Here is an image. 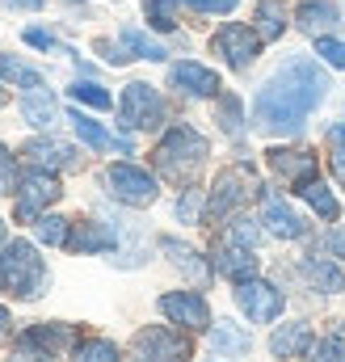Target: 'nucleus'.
I'll return each instance as SVG.
<instances>
[{"label": "nucleus", "mask_w": 345, "mask_h": 362, "mask_svg": "<svg viewBox=\"0 0 345 362\" xmlns=\"http://www.w3.org/2000/svg\"><path fill=\"white\" fill-rule=\"evenodd\" d=\"M329 89H333L329 72L316 59H308V55L286 59L261 85L257 101H253V122L261 131H269V135H291V131H299L320 110V101L329 97Z\"/></svg>", "instance_id": "1"}, {"label": "nucleus", "mask_w": 345, "mask_h": 362, "mask_svg": "<svg viewBox=\"0 0 345 362\" xmlns=\"http://www.w3.org/2000/svg\"><path fill=\"white\" fill-rule=\"evenodd\" d=\"M202 160H206V139L194 127H172L169 135L156 144V152H152L156 173L165 181H172V185H189L194 173L202 169Z\"/></svg>", "instance_id": "2"}, {"label": "nucleus", "mask_w": 345, "mask_h": 362, "mask_svg": "<svg viewBox=\"0 0 345 362\" xmlns=\"http://www.w3.org/2000/svg\"><path fill=\"white\" fill-rule=\"evenodd\" d=\"M0 278H4V291H13L21 299H34L47 282V266H42V257L30 240H13L0 257Z\"/></svg>", "instance_id": "3"}, {"label": "nucleus", "mask_w": 345, "mask_h": 362, "mask_svg": "<svg viewBox=\"0 0 345 362\" xmlns=\"http://www.w3.org/2000/svg\"><path fill=\"white\" fill-rule=\"evenodd\" d=\"M261 194V181L257 173L249 169V165H232V169H223L215 185H211V198H206V219H228V215H236L245 202H253Z\"/></svg>", "instance_id": "4"}, {"label": "nucleus", "mask_w": 345, "mask_h": 362, "mask_svg": "<svg viewBox=\"0 0 345 362\" xmlns=\"http://www.w3.org/2000/svg\"><path fill=\"white\" fill-rule=\"evenodd\" d=\"M131 354H135V362H189V337L152 325V329L135 333Z\"/></svg>", "instance_id": "5"}, {"label": "nucleus", "mask_w": 345, "mask_h": 362, "mask_svg": "<svg viewBox=\"0 0 345 362\" xmlns=\"http://www.w3.org/2000/svg\"><path fill=\"white\" fill-rule=\"evenodd\" d=\"M21 194H17V219L21 223H38L42 219V211L51 206V202H59V177L51 173V169H34V173H25L21 185H17Z\"/></svg>", "instance_id": "6"}, {"label": "nucleus", "mask_w": 345, "mask_h": 362, "mask_svg": "<svg viewBox=\"0 0 345 362\" xmlns=\"http://www.w3.org/2000/svg\"><path fill=\"white\" fill-rule=\"evenodd\" d=\"M76 333L68 325H38L30 329L17 346H13V358L8 362H59V350L72 341Z\"/></svg>", "instance_id": "7"}, {"label": "nucleus", "mask_w": 345, "mask_h": 362, "mask_svg": "<svg viewBox=\"0 0 345 362\" xmlns=\"http://www.w3.org/2000/svg\"><path fill=\"white\" fill-rule=\"evenodd\" d=\"M105 185H110V194L118 198V202H127V206H152L156 202V177L148 173V169H135V165H110V173H105Z\"/></svg>", "instance_id": "8"}, {"label": "nucleus", "mask_w": 345, "mask_h": 362, "mask_svg": "<svg viewBox=\"0 0 345 362\" xmlns=\"http://www.w3.org/2000/svg\"><path fill=\"white\" fill-rule=\"evenodd\" d=\"M118 114H122V122H127V127H135V131H152V127H160L165 105H160V97H156L152 85L135 81V85H127V89H122Z\"/></svg>", "instance_id": "9"}, {"label": "nucleus", "mask_w": 345, "mask_h": 362, "mask_svg": "<svg viewBox=\"0 0 345 362\" xmlns=\"http://www.w3.org/2000/svg\"><path fill=\"white\" fill-rule=\"evenodd\" d=\"M236 72H245L253 59H257L261 51V34L257 30H249V25H240V21H232V25H223L219 34H215V42H211Z\"/></svg>", "instance_id": "10"}, {"label": "nucleus", "mask_w": 345, "mask_h": 362, "mask_svg": "<svg viewBox=\"0 0 345 362\" xmlns=\"http://www.w3.org/2000/svg\"><path fill=\"white\" fill-rule=\"evenodd\" d=\"M236 303H240V312L249 316V320H274L278 312H282V291H274L269 282H257V278H249V282H236Z\"/></svg>", "instance_id": "11"}, {"label": "nucleus", "mask_w": 345, "mask_h": 362, "mask_svg": "<svg viewBox=\"0 0 345 362\" xmlns=\"http://www.w3.org/2000/svg\"><path fill=\"white\" fill-rule=\"evenodd\" d=\"M265 156H269V169H274L282 181H291L295 189L308 185V181H316L320 160H316L312 152H303V148H269Z\"/></svg>", "instance_id": "12"}, {"label": "nucleus", "mask_w": 345, "mask_h": 362, "mask_svg": "<svg viewBox=\"0 0 345 362\" xmlns=\"http://www.w3.org/2000/svg\"><path fill=\"white\" fill-rule=\"evenodd\" d=\"M261 223L274 232V236H282V240H299L303 232H308V223L286 206V198L282 194H274V189H261Z\"/></svg>", "instance_id": "13"}, {"label": "nucleus", "mask_w": 345, "mask_h": 362, "mask_svg": "<svg viewBox=\"0 0 345 362\" xmlns=\"http://www.w3.org/2000/svg\"><path fill=\"white\" fill-rule=\"evenodd\" d=\"M160 312L169 316L172 325H185L189 333H194V329H206V325H211L206 299H202V295H194V291H169V295L160 299Z\"/></svg>", "instance_id": "14"}, {"label": "nucleus", "mask_w": 345, "mask_h": 362, "mask_svg": "<svg viewBox=\"0 0 345 362\" xmlns=\"http://www.w3.org/2000/svg\"><path fill=\"white\" fill-rule=\"evenodd\" d=\"M169 85L172 89H181V93H189V97H215V93L223 89L219 85V76L211 72V68H202V64H172V72H169Z\"/></svg>", "instance_id": "15"}, {"label": "nucleus", "mask_w": 345, "mask_h": 362, "mask_svg": "<svg viewBox=\"0 0 345 362\" xmlns=\"http://www.w3.org/2000/svg\"><path fill=\"white\" fill-rule=\"evenodd\" d=\"M215 270L223 274V278H232V282H249V278L257 274V257H253L249 245L232 240V245H223V249L215 253Z\"/></svg>", "instance_id": "16"}, {"label": "nucleus", "mask_w": 345, "mask_h": 362, "mask_svg": "<svg viewBox=\"0 0 345 362\" xmlns=\"http://www.w3.org/2000/svg\"><path fill=\"white\" fill-rule=\"evenodd\" d=\"M25 156H30L38 169H76V165H81L76 148H68V144H59V139H30V144H25Z\"/></svg>", "instance_id": "17"}, {"label": "nucleus", "mask_w": 345, "mask_h": 362, "mask_svg": "<svg viewBox=\"0 0 345 362\" xmlns=\"http://www.w3.org/2000/svg\"><path fill=\"white\" fill-rule=\"evenodd\" d=\"M337 17H341V13H337V4H324V0H308V4H299V8H295L299 30H303V34H316V38L333 34V30L341 25Z\"/></svg>", "instance_id": "18"}, {"label": "nucleus", "mask_w": 345, "mask_h": 362, "mask_svg": "<svg viewBox=\"0 0 345 362\" xmlns=\"http://www.w3.org/2000/svg\"><path fill=\"white\" fill-rule=\"evenodd\" d=\"M21 114H25V122L38 127V131H51V127L59 122V105H55V97H51L47 89H25V97H21Z\"/></svg>", "instance_id": "19"}, {"label": "nucleus", "mask_w": 345, "mask_h": 362, "mask_svg": "<svg viewBox=\"0 0 345 362\" xmlns=\"http://www.w3.org/2000/svg\"><path fill=\"white\" fill-rule=\"evenodd\" d=\"M68 122L76 127V135L85 139L88 148H97V152H131V144H127V139L105 135V131H101V122H93V118L81 114V110H72V114H68Z\"/></svg>", "instance_id": "20"}, {"label": "nucleus", "mask_w": 345, "mask_h": 362, "mask_svg": "<svg viewBox=\"0 0 345 362\" xmlns=\"http://www.w3.org/2000/svg\"><path fill=\"white\" fill-rule=\"evenodd\" d=\"M308 346H312V329L308 325H282L274 337H269V350H274V358H299V354H308Z\"/></svg>", "instance_id": "21"}, {"label": "nucleus", "mask_w": 345, "mask_h": 362, "mask_svg": "<svg viewBox=\"0 0 345 362\" xmlns=\"http://www.w3.org/2000/svg\"><path fill=\"white\" fill-rule=\"evenodd\" d=\"M68 249H76V253H105V249H114V232L105 223H76V232L68 236Z\"/></svg>", "instance_id": "22"}, {"label": "nucleus", "mask_w": 345, "mask_h": 362, "mask_svg": "<svg viewBox=\"0 0 345 362\" xmlns=\"http://www.w3.org/2000/svg\"><path fill=\"white\" fill-rule=\"evenodd\" d=\"M257 34L261 42H274V38H282V30H286V21H291V13H286V4L282 0H261L257 4Z\"/></svg>", "instance_id": "23"}, {"label": "nucleus", "mask_w": 345, "mask_h": 362, "mask_svg": "<svg viewBox=\"0 0 345 362\" xmlns=\"http://www.w3.org/2000/svg\"><path fill=\"white\" fill-rule=\"evenodd\" d=\"M211 346L223 358H240V354H249V333H240V325H232V320H219L211 333Z\"/></svg>", "instance_id": "24"}, {"label": "nucleus", "mask_w": 345, "mask_h": 362, "mask_svg": "<svg viewBox=\"0 0 345 362\" xmlns=\"http://www.w3.org/2000/svg\"><path fill=\"white\" fill-rule=\"evenodd\" d=\"M122 51H127V59H165V55H169L160 42H152V38H148V34H139L135 25H127V30H122Z\"/></svg>", "instance_id": "25"}, {"label": "nucleus", "mask_w": 345, "mask_h": 362, "mask_svg": "<svg viewBox=\"0 0 345 362\" xmlns=\"http://www.w3.org/2000/svg\"><path fill=\"white\" fill-rule=\"evenodd\" d=\"M160 249L172 257V266L177 270H185L194 282H206V266H202V257L194 253V249H185V245H177V240H160Z\"/></svg>", "instance_id": "26"}, {"label": "nucleus", "mask_w": 345, "mask_h": 362, "mask_svg": "<svg viewBox=\"0 0 345 362\" xmlns=\"http://www.w3.org/2000/svg\"><path fill=\"white\" fill-rule=\"evenodd\" d=\"M299 194L312 202V211H316L320 219H337V215H341V206H337V198L329 194L324 181H308V185H299Z\"/></svg>", "instance_id": "27"}, {"label": "nucleus", "mask_w": 345, "mask_h": 362, "mask_svg": "<svg viewBox=\"0 0 345 362\" xmlns=\"http://www.w3.org/2000/svg\"><path fill=\"white\" fill-rule=\"evenodd\" d=\"M303 274L320 286V291H345V278L337 266H329V262H320V257H308L303 262Z\"/></svg>", "instance_id": "28"}, {"label": "nucleus", "mask_w": 345, "mask_h": 362, "mask_svg": "<svg viewBox=\"0 0 345 362\" xmlns=\"http://www.w3.org/2000/svg\"><path fill=\"white\" fill-rule=\"evenodd\" d=\"M0 76L13 81V85H21V89H42V72H34L30 64H17L8 55H0Z\"/></svg>", "instance_id": "29"}, {"label": "nucleus", "mask_w": 345, "mask_h": 362, "mask_svg": "<svg viewBox=\"0 0 345 362\" xmlns=\"http://www.w3.org/2000/svg\"><path fill=\"white\" fill-rule=\"evenodd\" d=\"M72 362H118V346L105 341V337H93V341H81L76 346V358Z\"/></svg>", "instance_id": "30"}, {"label": "nucleus", "mask_w": 345, "mask_h": 362, "mask_svg": "<svg viewBox=\"0 0 345 362\" xmlns=\"http://www.w3.org/2000/svg\"><path fill=\"white\" fill-rule=\"evenodd\" d=\"M177 0H144V13H148V25L152 30H177Z\"/></svg>", "instance_id": "31"}, {"label": "nucleus", "mask_w": 345, "mask_h": 362, "mask_svg": "<svg viewBox=\"0 0 345 362\" xmlns=\"http://www.w3.org/2000/svg\"><path fill=\"white\" fill-rule=\"evenodd\" d=\"M68 219H59V215H42L38 223H34V232H38V240L42 245H68Z\"/></svg>", "instance_id": "32"}, {"label": "nucleus", "mask_w": 345, "mask_h": 362, "mask_svg": "<svg viewBox=\"0 0 345 362\" xmlns=\"http://www.w3.org/2000/svg\"><path fill=\"white\" fill-rule=\"evenodd\" d=\"M72 97L85 101V105H93V110H110V105H114V97L101 89V85H93V81H76V85H72Z\"/></svg>", "instance_id": "33"}, {"label": "nucleus", "mask_w": 345, "mask_h": 362, "mask_svg": "<svg viewBox=\"0 0 345 362\" xmlns=\"http://www.w3.org/2000/svg\"><path fill=\"white\" fill-rule=\"evenodd\" d=\"M219 127H223L228 135H240V101H236L232 93L219 101Z\"/></svg>", "instance_id": "34"}, {"label": "nucleus", "mask_w": 345, "mask_h": 362, "mask_svg": "<svg viewBox=\"0 0 345 362\" xmlns=\"http://www.w3.org/2000/svg\"><path fill=\"white\" fill-rule=\"evenodd\" d=\"M329 144H333V173H337V181L345 185V122H337V127L329 131Z\"/></svg>", "instance_id": "35"}, {"label": "nucleus", "mask_w": 345, "mask_h": 362, "mask_svg": "<svg viewBox=\"0 0 345 362\" xmlns=\"http://www.w3.org/2000/svg\"><path fill=\"white\" fill-rule=\"evenodd\" d=\"M312 362H345V346L337 337H324L312 346Z\"/></svg>", "instance_id": "36"}, {"label": "nucleus", "mask_w": 345, "mask_h": 362, "mask_svg": "<svg viewBox=\"0 0 345 362\" xmlns=\"http://www.w3.org/2000/svg\"><path fill=\"white\" fill-rule=\"evenodd\" d=\"M316 55H324V64H333V68H345V42L337 38H316Z\"/></svg>", "instance_id": "37"}, {"label": "nucleus", "mask_w": 345, "mask_h": 362, "mask_svg": "<svg viewBox=\"0 0 345 362\" xmlns=\"http://www.w3.org/2000/svg\"><path fill=\"white\" fill-rule=\"evenodd\" d=\"M13 185H17V165H13L8 148H0V194H13Z\"/></svg>", "instance_id": "38"}, {"label": "nucleus", "mask_w": 345, "mask_h": 362, "mask_svg": "<svg viewBox=\"0 0 345 362\" xmlns=\"http://www.w3.org/2000/svg\"><path fill=\"white\" fill-rule=\"evenodd\" d=\"M25 42H30V47H42V51H55V55H68V47L55 42L47 30H25Z\"/></svg>", "instance_id": "39"}, {"label": "nucleus", "mask_w": 345, "mask_h": 362, "mask_svg": "<svg viewBox=\"0 0 345 362\" xmlns=\"http://www.w3.org/2000/svg\"><path fill=\"white\" fill-rule=\"evenodd\" d=\"M177 4H189V8H198V13H232L240 0H177Z\"/></svg>", "instance_id": "40"}, {"label": "nucleus", "mask_w": 345, "mask_h": 362, "mask_svg": "<svg viewBox=\"0 0 345 362\" xmlns=\"http://www.w3.org/2000/svg\"><path fill=\"white\" fill-rule=\"evenodd\" d=\"M198 211H202V194H198V189H189V194H185V198L177 202V215L194 223V219H198Z\"/></svg>", "instance_id": "41"}, {"label": "nucleus", "mask_w": 345, "mask_h": 362, "mask_svg": "<svg viewBox=\"0 0 345 362\" xmlns=\"http://www.w3.org/2000/svg\"><path fill=\"white\" fill-rule=\"evenodd\" d=\"M8 325H13V316H8V312H4V308H0V341H4V337H8Z\"/></svg>", "instance_id": "42"}, {"label": "nucleus", "mask_w": 345, "mask_h": 362, "mask_svg": "<svg viewBox=\"0 0 345 362\" xmlns=\"http://www.w3.org/2000/svg\"><path fill=\"white\" fill-rule=\"evenodd\" d=\"M0 4H13V8H38L42 0H0Z\"/></svg>", "instance_id": "43"}, {"label": "nucleus", "mask_w": 345, "mask_h": 362, "mask_svg": "<svg viewBox=\"0 0 345 362\" xmlns=\"http://www.w3.org/2000/svg\"><path fill=\"white\" fill-rule=\"evenodd\" d=\"M329 245H333V249H337V253H341V257H345V236H333Z\"/></svg>", "instance_id": "44"}, {"label": "nucleus", "mask_w": 345, "mask_h": 362, "mask_svg": "<svg viewBox=\"0 0 345 362\" xmlns=\"http://www.w3.org/2000/svg\"><path fill=\"white\" fill-rule=\"evenodd\" d=\"M0 105H8V93H4V89H0Z\"/></svg>", "instance_id": "45"}, {"label": "nucleus", "mask_w": 345, "mask_h": 362, "mask_svg": "<svg viewBox=\"0 0 345 362\" xmlns=\"http://www.w3.org/2000/svg\"><path fill=\"white\" fill-rule=\"evenodd\" d=\"M0 245H4V219H0Z\"/></svg>", "instance_id": "46"}, {"label": "nucleus", "mask_w": 345, "mask_h": 362, "mask_svg": "<svg viewBox=\"0 0 345 362\" xmlns=\"http://www.w3.org/2000/svg\"><path fill=\"white\" fill-rule=\"evenodd\" d=\"M0 286H4V278H0Z\"/></svg>", "instance_id": "47"}]
</instances>
